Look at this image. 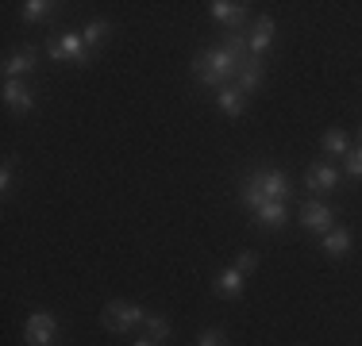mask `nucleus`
Here are the masks:
<instances>
[{
  "label": "nucleus",
  "instance_id": "nucleus-1",
  "mask_svg": "<svg viewBox=\"0 0 362 346\" xmlns=\"http://www.w3.org/2000/svg\"><path fill=\"white\" fill-rule=\"evenodd\" d=\"M289 193H293L289 173H281V169H255L251 177L239 185V201L251 208V212L262 208L266 201H286Z\"/></svg>",
  "mask_w": 362,
  "mask_h": 346
},
{
  "label": "nucleus",
  "instance_id": "nucleus-2",
  "mask_svg": "<svg viewBox=\"0 0 362 346\" xmlns=\"http://www.w3.org/2000/svg\"><path fill=\"white\" fill-rule=\"evenodd\" d=\"M239 62L243 58H235L228 47H216V50H201V54L193 58V77L201 85H212V89H223V85L235 81L239 73Z\"/></svg>",
  "mask_w": 362,
  "mask_h": 346
},
{
  "label": "nucleus",
  "instance_id": "nucleus-3",
  "mask_svg": "<svg viewBox=\"0 0 362 346\" xmlns=\"http://www.w3.org/2000/svg\"><path fill=\"white\" fill-rule=\"evenodd\" d=\"M146 319V308L139 304H127V300H108L105 311H100V323L108 327V331H132V327H143Z\"/></svg>",
  "mask_w": 362,
  "mask_h": 346
},
{
  "label": "nucleus",
  "instance_id": "nucleus-4",
  "mask_svg": "<svg viewBox=\"0 0 362 346\" xmlns=\"http://www.w3.org/2000/svg\"><path fill=\"white\" fill-rule=\"evenodd\" d=\"M47 54L54 58V62H77V66H85V62H89L93 50L85 47L81 31H66V35H58V39H50Z\"/></svg>",
  "mask_w": 362,
  "mask_h": 346
},
{
  "label": "nucleus",
  "instance_id": "nucleus-5",
  "mask_svg": "<svg viewBox=\"0 0 362 346\" xmlns=\"http://www.w3.org/2000/svg\"><path fill=\"white\" fill-rule=\"evenodd\" d=\"M54 335H58V319L50 311H35L23 323V342L28 346H54Z\"/></svg>",
  "mask_w": 362,
  "mask_h": 346
},
{
  "label": "nucleus",
  "instance_id": "nucleus-6",
  "mask_svg": "<svg viewBox=\"0 0 362 346\" xmlns=\"http://www.w3.org/2000/svg\"><path fill=\"white\" fill-rule=\"evenodd\" d=\"M300 227L316 231V235H327V231L335 227V208H327L320 201H308L300 208Z\"/></svg>",
  "mask_w": 362,
  "mask_h": 346
},
{
  "label": "nucleus",
  "instance_id": "nucleus-7",
  "mask_svg": "<svg viewBox=\"0 0 362 346\" xmlns=\"http://www.w3.org/2000/svg\"><path fill=\"white\" fill-rule=\"evenodd\" d=\"M262 85V58L247 54L243 62H239V73H235V89L243 93V97H251V93Z\"/></svg>",
  "mask_w": 362,
  "mask_h": 346
},
{
  "label": "nucleus",
  "instance_id": "nucleus-8",
  "mask_svg": "<svg viewBox=\"0 0 362 346\" xmlns=\"http://www.w3.org/2000/svg\"><path fill=\"white\" fill-rule=\"evenodd\" d=\"M339 185V169L332 166V162H320V166H308L305 173V189L308 193H327V189Z\"/></svg>",
  "mask_w": 362,
  "mask_h": 346
},
{
  "label": "nucleus",
  "instance_id": "nucleus-9",
  "mask_svg": "<svg viewBox=\"0 0 362 346\" xmlns=\"http://www.w3.org/2000/svg\"><path fill=\"white\" fill-rule=\"evenodd\" d=\"M247 47H251L255 58H262L266 50L274 47V20H270V16H258V20H255L251 35H247Z\"/></svg>",
  "mask_w": 362,
  "mask_h": 346
},
{
  "label": "nucleus",
  "instance_id": "nucleus-10",
  "mask_svg": "<svg viewBox=\"0 0 362 346\" xmlns=\"http://www.w3.org/2000/svg\"><path fill=\"white\" fill-rule=\"evenodd\" d=\"M39 62V54H35V47H23V50H16V54H8L4 58V77L8 81H20L23 73H31Z\"/></svg>",
  "mask_w": 362,
  "mask_h": 346
},
{
  "label": "nucleus",
  "instance_id": "nucleus-11",
  "mask_svg": "<svg viewBox=\"0 0 362 346\" xmlns=\"http://www.w3.org/2000/svg\"><path fill=\"white\" fill-rule=\"evenodd\" d=\"M209 16L239 31V23L247 20V4H235V0H212V4H209Z\"/></svg>",
  "mask_w": 362,
  "mask_h": 346
},
{
  "label": "nucleus",
  "instance_id": "nucleus-12",
  "mask_svg": "<svg viewBox=\"0 0 362 346\" xmlns=\"http://www.w3.org/2000/svg\"><path fill=\"white\" fill-rule=\"evenodd\" d=\"M243 277H247V273H239L235 266H231V270H223V273L216 277V285H212V289H216V297H223V300H239V297H243V289H247Z\"/></svg>",
  "mask_w": 362,
  "mask_h": 346
},
{
  "label": "nucleus",
  "instance_id": "nucleus-13",
  "mask_svg": "<svg viewBox=\"0 0 362 346\" xmlns=\"http://www.w3.org/2000/svg\"><path fill=\"white\" fill-rule=\"evenodd\" d=\"M4 104L12 112H23V116H28V112L35 108V97H31V89L23 81H4Z\"/></svg>",
  "mask_w": 362,
  "mask_h": 346
},
{
  "label": "nucleus",
  "instance_id": "nucleus-14",
  "mask_svg": "<svg viewBox=\"0 0 362 346\" xmlns=\"http://www.w3.org/2000/svg\"><path fill=\"white\" fill-rule=\"evenodd\" d=\"M286 201H266L262 208H255V220L262 223L266 231H278V227H286Z\"/></svg>",
  "mask_w": 362,
  "mask_h": 346
},
{
  "label": "nucleus",
  "instance_id": "nucleus-15",
  "mask_svg": "<svg viewBox=\"0 0 362 346\" xmlns=\"http://www.w3.org/2000/svg\"><path fill=\"white\" fill-rule=\"evenodd\" d=\"M216 104H220V112H223V116H231V119H239V116L247 112V97L235 89V85H223V89H220V97H216Z\"/></svg>",
  "mask_w": 362,
  "mask_h": 346
},
{
  "label": "nucleus",
  "instance_id": "nucleus-16",
  "mask_svg": "<svg viewBox=\"0 0 362 346\" xmlns=\"http://www.w3.org/2000/svg\"><path fill=\"white\" fill-rule=\"evenodd\" d=\"M320 146H324V154H332V158H347V135L339 131V127H332V131H324V138H320Z\"/></svg>",
  "mask_w": 362,
  "mask_h": 346
},
{
  "label": "nucleus",
  "instance_id": "nucleus-17",
  "mask_svg": "<svg viewBox=\"0 0 362 346\" xmlns=\"http://www.w3.org/2000/svg\"><path fill=\"white\" fill-rule=\"evenodd\" d=\"M50 12H54V4H50V0H23L20 20L23 23H39V20H47Z\"/></svg>",
  "mask_w": 362,
  "mask_h": 346
},
{
  "label": "nucleus",
  "instance_id": "nucleus-18",
  "mask_svg": "<svg viewBox=\"0 0 362 346\" xmlns=\"http://www.w3.org/2000/svg\"><path fill=\"white\" fill-rule=\"evenodd\" d=\"M143 327H146V339H154L158 346L170 339V319H166V316H154V311H146Z\"/></svg>",
  "mask_w": 362,
  "mask_h": 346
},
{
  "label": "nucleus",
  "instance_id": "nucleus-19",
  "mask_svg": "<svg viewBox=\"0 0 362 346\" xmlns=\"http://www.w3.org/2000/svg\"><path fill=\"white\" fill-rule=\"evenodd\" d=\"M324 250H327L332 258H343V254L351 250V235H347L343 227H332V231L324 235Z\"/></svg>",
  "mask_w": 362,
  "mask_h": 346
},
{
  "label": "nucleus",
  "instance_id": "nucleus-20",
  "mask_svg": "<svg viewBox=\"0 0 362 346\" xmlns=\"http://www.w3.org/2000/svg\"><path fill=\"white\" fill-rule=\"evenodd\" d=\"M108 31H112V23H108V20H93L89 28L81 31L85 47H89V50H93V47H100V42H105V35H108Z\"/></svg>",
  "mask_w": 362,
  "mask_h": 346
},
{
  "label": "nucleus",
  "instance_id": "nucleus-21",
  "mask_svg": "<svg viewBox=\"0 0 362 346\" xmlns=\"http://www.w3.org/2000/svg\"><path fill=\"white\" fill-rule=\"evenodd\" d=\"M343 169H347L351 177H362V146L347 150V162H343Z\"/></svg>",
  "mask_w": 362,
  "mask_h": 346
},
{
  "label": "nucleus",
  "instance_id": "nucleus-22",
  "mask_svg": "<svg viewBox=\"0 0 362 346\" xmlns=\"http://www.w3.org/2000/svg\"><path fill=\"white\" fill-rule=\"evenodd\" d=\"M255 266H258V254H255V250H243V254L235 258V270H239V273H251Z\"/></svg>",
  "mask_w": 362,
  "mask_h": 346
},
{
  "label": "nucleus",
  "instance_id": "nucleus-23",
  "mask_svg": "<svg viewBox=\"0 0 362 346\" xmlns=\"http://www.w3.org/2000/svg\"><path fill=\"white\" fill-rule=\"evenodd\" d=\"M197 346H228V339H223V331H201Z\"/></svg>",
  "mask_w": 362,
  "mask_h": 346
},
{
  "label": "nucleus",
  "instance_id": "nucleus-24",
  "mask_svg": "<svg viewBox=\"0 0 362 346\" xmlns=\"http://www.w3.org/2000/svg\"><path fill=\"white\" fill-rule=\"evenodd\" d=\"M8 189H12V162L0 166V193H8Z\"/></svg>",
  "mask_w": 362,
  "mask_h": 346
},
{
  "label": "nucleus",
  "instance_id": "nucleus-25",
  "mask_svg": "<svg viewBox=\"0 0 362 346\" xmlns=\"http://www.w3.org/2000/svg\"><path fill=\"white\" fill-rule=\"evenodd\" d=\"M132 346H158L154 339H139V342H132Z\"/></svg>",
  "mask_w": 362,
  "mask_h": 346
},
{
  "label": "nucleus",
  "instance_id": "nucleus-26",
  "mask_svg": "<svg viewBox=\"0 0 362 346\" xmlns=\"http://www.w3.org/2000/svg\"><path fill=\"white\" fill-rule=\"evenodd\" d=\"M358 135H362V131H358Z\"/></svg>",
  "mask_w": 362,
  "mask_h": 346
}]
</instances>
